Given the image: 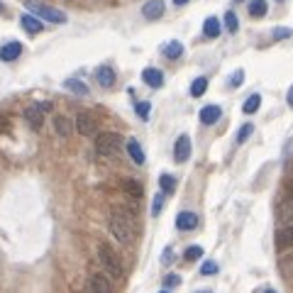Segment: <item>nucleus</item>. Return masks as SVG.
<instances>
[{
  "mask_svg": "<svg viewBox=\"0 0 293 293\" xmlns=\"http://www.w3.org/2000/svg\"><path fill=\"white\" fill-rule=\"evenodd\" d=\"M205 88H208V78H203V76H200V78H195L193 83H191V96L200 98L203 93H205Z\"/></svg>",
  "mask_w": 293,
  "mask_h": 293,
  "instance_id": "26",
  "label": "nucleus"
},
{
  "mask_svg": "<svg viewBox=\"0 0 293 293\" xmlns=\"http://www.w3.org/2000/svg\"><path fill=\"white\" fill-rule=\"evenodd\" d=\"M279 266H281V271H283L288 279H293V254H288V257H281Z\"/></svg>",
  "mask_w": 293,
  "mask_h": 293,
  "instance_id": "28",
  "label": "nucleus"
},
{
  "mask_svg": "<svg viewBox=\"0 0 293 293\" xmlns=\"http://www.w3.org/2000/svg\"><path fill=\"white\" fill-rule=\"evenodd\" d=\"M69 3H71V0H69Z\"/></svg>",
  "mask_w": 293,
  "mask_h": 293,
  "instance_id": "47",
  "label": "nucleus"
},
{
  "mask_svg": "<svg viewBox=\"0 0 293 293\" xmlns=\"http://www.w3.org/2000/svg\"><path fill=\"white\" fill-rule=\"evenodd\" d=\"M127 154H130V159L135 161V164H144V152H142V147H140V142L137 140H130L127 142Z\"/></svg>",
  "mask_w": 293,
  "mask_h": 293,
  "instance_id": "19",
  "label": "nucleus"
},
{
  "mask_svg": "<svg viewBox=\"0 0 293 293\" xmlns=\"http://www.w3.org/2000/svg\"><path fill=\"white\" fill-rule=\"evenodd\" d=\"M22 115H25V120H27V125L32 127V130H42V125H44L42 105H29V108L22 112Z\"/></svg>",
  "mask_w": 293,
  "mask_h": 293,
  "instance_id": "9",
  "label": "nucleus"
},
{
  "mask_svg": "<svg viewBox=\"0 0 293 293\" xmlns=\"http://www.w3.org/2000/svg\"><path fill=\"white\" fill-rule=\"evenodd\" d=\"M159 186H161V193H174V188H176V179H174V176H169V174H161V176H159Z\"/></svg>",
  "mask_w": 293,
  "mask_h": 293,
  "instance_id": "25",
  "label": "nucleus"
},
{
  "mask_svg": "<svg viewBox=\"0 0 293 293\" xmlns=\"http://www.w3.org/2000/svg\"><path fill=\"white\" fill-rule=\"evenodd\" d=\"M27 10L29 13H34L42 22H54V25H64L66 22V15L61 13V10H56L52 5H44V3H27Z\"/></svg>",
  "mask_w": 293,
  "mask_h": 293,
  "instance_id": "3",
  "label": "nucleus"
},
{
  "mask_svg": "<svg viewBox=\"0 0 293 293\" xmlns=\"http://www.w3.org/2000/svg\"><path fill=\"white\" fill-rule=\"evenodd\" d=\"M54 132L59 135V137H69L71 132H73V125H71V120L69 117H64V115H56L54 117Z\"/></svg>",
  "mask_w": 293,
  "mask_h": 293,
  "instance_id": "17",
  "label": "nucleus"
},
{
  "mask_svg": "<svg viewBox=\"0 0 293 293\" xmlns=\"http://www.w3.org/2000/svg\"><path fill=\"white\" fill-rule=\"evenodd\" d=\"M20 25H22V29H27L29 34L42 32V20L34 17V15H22V17H20Z\"/></svg>",
  "mask_w": 293,
  "mask_h": 293,
  "instance_id": "18",
  "label": "nucleus"
},
{
  "mask_svg": "<svg viewBox=\"0 0 293 293\" xmlns=\"http://www.w3.org/2000/svg\"><path fill=\"white\" fill-rule=\"evenodd\" d=\"M3 10H5V5H3V3H0V13H3Z\"/></svg>",
  "mask_w": 293,
  "mask_h": 293,
  "instance_id": "43",
  "label": "nucleus"
},
{
  "mask_svg": "<svg viewBox=\"0 0 293 293\" xmlns=\"http://www.w3.org/2000/svg\"><path fill=\"white\" fill-rule=\"evenodd\" d=\"M220 117H223V108L220 105H205L200 110V122L203 125H215Z\"/></svg>",
  "mask_w": 293,
  "mask_h": 293,
  "instance_id": "12",
  "label": "nucleus"
},
{
  "mask_svg": "<svg viewBox=\"0 0 293 293\" xmlns=\"http://www.w3.org/2000/svg\"><path fill=\"white\" fill-rule=\"evenodd\" d=\"M20 54H22V44L20 42H10L5 47H0V59L3 61H15Z\"/></svg>",
  "mask_w": 293,
  "mask_h": 293,
  "instance_id": "16",
  "label": "nucleus"
},
{
  "mask_svg": "<svg viewBox=\"0 0 293 293\" xmlns=\"http://www.w3.org/2000/svg\"><path fill=\"white\" fill-rule=\"evenodd\" d=\"M122 188H125L130 195H135V198H142V186L137 181H132V179H125L122 181Z\"/></svg>",
  "mask_w": 293,
  "mask_h": 293,
  "instance_id": "27",
  "label": "nucleus"
},
{
  "mask_svg": "<svg viewBox=\"0 0 293 293\" xmlns=\"http://www.w3.org/2000/svg\"><path fill=\"white\" fill-rule=\"evenodd\" d=\"M242 81H244V71H235V76L230 78V86L237 88V86H242Z\"/></svg>",
  "mask_w": 293,
  "mask_h": 293,
  "instance_id": "37",
  "label": "nucleus"
},
{
  "mask_svg": "<svg viewBox=\"0 0 293 293\" xmlns=\"http://www.w3.org/2000/svg\"><path fill=\"white\" fill-rule=\"evenodd\" d=\"M142 15H144L147 20H159V17L164 15V3H161V0H149V3H144Z\"/></svg>",
  "mask_w": 293,
  "mask_h": 293,
  "instance_id": "13",
  "label": "nucleus"
},
{
  "mask_svg": "<svg viewBox=\"0 0 293 293\" xmlns=\"http://www.w3.org/2000/svg\"><path fill=\"white\" fill-rule=\"evenodd\" d=\"M188 0H174V5H186Z\"/></svg>",
  "mask_w": 293,
  "mask_h": 293,
  "instance_id": "40",
  "label": "nucleus"
},
{
  "mask_svg": "<svg viewBox=\"0 0 293 293\" xmlns=\"http://www.w3.org/2000/svg\"><path fill=\"white\" fill-rule=\"evenodd\" d=\"M279 3H283V0H279Z\"/></svg>",
  "mask_w": 293,
  "mask_h": 293,
  "instance_id": "46",
  "label": "nucleus"
},
{
  "mask_svg": "<svg viewBox=\"0 0 293 293\" xmlns=\"http://www.w3.org/2000/svg\"><path fill=\"white\" fill-rule=\"evenodd\" d=\"M159 293H171V291H169V288H164V291H159Z\"/></svg>",
  "mask_w": 293,
  "mask_h": 293,
  "instance_id": "44",
  "label": "nucleus"
},
{
  "mask_svg": "<svg viewBox=\"0 0 293 293\" xmlns=\"http://www.w3.org/2000/svg\"><path fill=\"white\" fill-rule=\"evenodd\" d=\"M291 34H293V32L288 27H276V29H274V39H276V42H281V39H288Z\"/></svg>",
  "mask_w": 293,
  "mask_h": 293,
  "instance_id": "34",
  "label": "nucleus"
},
{
  "mask_svg": "<svg viewBox=\"0 0 293 293\" xmlns=\"http://www.w3.org/2000/svg\"><path fill=\"white\" fill-rule=\"evenodd\" d=\"M276 247L279 249H291L293 247V225H283L276 230Z\"/></svg>",
  "mask_w": 293,
  "mask_h": 293,
  "instance_id": "11",
  "label": "nucleus"
},
{
  "mask_svg": "<svg viewBox=\"0 0 293 293\" xmlns=\"http://www.w3.org/2000/svg\"><path fill=\"white\" fill-rule=\"evenodd\" d=\"M249 15L252 17H264L266 15V0H249Z\"/></svg>",
  "mask_w": 293,
  "mask_h": 293,
  "instance_id": "24",
  "label": "nucleus"
},
{
  "mask_svg": "<svg viewBox=\"0 0 293 293\" xmlns=\"http://www.w3.org/2000/svg\"><path fill=\"white\" fill-rule=\"evenodd\" d=\"M64 88L66 91H73L76 96H88L91 91H88V86L83 81H78V78H69V81H64Z\"/></svg>",
  "mask_w": 293,
  "mask_h": 293,
  "instance_id": "22",
  "label": "nucleus"
},
{
  "mask_svg": "<svg viewBox=\"0 0 293 293\" xmlns=\"http://www.w3.org/2000/svg\"><path fill=\"white\" fill-rule=\"evenodd\" d=\"M225 27H227V29H230V32H232V34H235V32H237V29H239L237 15H235V13H225Z\"/></svg>",
  "mask_w": 293,
  "mask_h": 293,
  "instance_id": "29",
  "label": "nucleus"
},
{
  "mask_svg": "<svg viewBox=\"0 0 293 293\" xmlns=\"http://www.w3.org/2000/svg\"><path fill=\"white\" fill-rule=\"evenodd\" d=\"M98 262H100V266L110 274L112 279H122V274H125V269H122V262H120V257L115 254V249H112L110 244H98Z\"/></svg>",
  "mask_w": 293,
  "mask_h": 293,
  "instance_id": "2",
  "label": "nucleus"
},
{
  "mask_svg": "<svg viewBox=\"0 0 293 293\" xmlns=\"http://www.w3.org/2000/svg\"><path fill=\"white\" fill-rule=\"evenodd\" d=\"M203 34H205L208 39H215V37L220 34V20H218V17H208V20L203 22Z\"/></svg>",
  "mask_w": 293,
  "mask_h": 293,
  "instance_id": "20",
  "label": "nucleus"
},
{
  "mask_svg": "<svg viewBox=\"0 0 293 293\" xmlns=\"http://www.w3.org/2000/svg\"><path fill=\"white\" fill-rule=\"evenodd\" d=\"M179 283H181V276H179V274L164 276V288H174V286H179Z\"/></svg>",
  "mask_w": 293,
  "mask_h": 293,
  "instance_id": "35",
  "label": "nucleus"
},
{
  "mask_svg": "<svg viewBox=\"0 0 293 293\" xmlns=\"http://www.w3.org/2000/svg\"><path fill=\"white\" fill-rule=\"evenodd\" d=\"M195 293H210V291H208V288H203V291H195Z\"/></svg>",
  "mask_w": 293,
  "mask_h": 293,
  "instance_id": "42",
  "label": "nucleus"
},
{
  "mask_svg": "<svg viewBox=\"0 0 293 293\" xmlns=\"http://www.w3.org/2000/svg\"><path fill=\"white\" fill-rule=\"evenodd\" d=\"M174 159L183 164V161H188L191 159V137L188 135H181L179 140H176V147H174Z\"/></svg>",
  "mask_w": 293,
  "mask_h": 293,
  "instance_id": "7",
  "label": "nucleus"
},
{
  "mask_svg": "<svg viewBox=\"0 0 293 293\" xmlns=\"http://www.w3.org/2000/svg\"><path fill=\"white\" fill-rule=\"evenodd\" d=\"M86 293H112V283L103 274H91V279L86 283Z\"/></svg>",
  "mask_w": 293,
  "mask_h": 293,
  "instance_id": "6",
  "label": "nucleus"
},
{
  "mask_svg": "<svg viewBox=\"0 0 293 293\" xmlns=\"http://www.w3.org/2000/svg\"><path fill=\"white\" fill-rule=\"evenodd\" d=\"M142 78H144V83L152 86V88H161L164 86V73L159 69H152V66L142 71Z\"/></svg>",
  "mask_w": 293,
  "mask_h": 293,
  "instance_id": "14",
  "label": "nucleus"
},
{
  "mask_svg": "<svg viewBox=\"0 0 293 293\" xmlns=\"http://www.w3.org/2000/svg\"><path fill=\"white\" fill-rule=\"evenodd\" d=\"M171 259H174V252L166 249L164 252V257H161V264H171Z\"/></svg>",
  "mask_w": 293,
  "mask_h": 293,
  "instance_id": "38",
  "label": "nucleus"
},
{
  "mask_svg": "<svg viewBox=\"0 0 293 293\" xmlns=\"http://www.w3.org/2000/svg\"><path fill=\"white\" fill-rule=\"evenodd\" d=\"M286 100H288V105H291V108H293V86H291V88H288V96H286Z\"/></svg>",
  "mask_w": 293,
  "mask_h": 293,
  "instance_id": "39",
  "label": "nucleus"
},
{
  "mask_svg": "<svg viewBox=\"0 0 293 293\" xmlns=\"http://www.w3.org/2000/svg\"><path fill=\"white\" fill-rule=\"evenodd\" d=\"M183 257H186V262H195V259H200V257H203V247L193 244V247H188V249H186Z\"/></svg>",
  "mask_w": 293,
  "mask_h": 293,
  "instance_id": "31",
  "label": "nucleus"
},
{
  "mask_svg": "<svg viewBox=\"0 0 293 293\" xmlns=\"http://www.w3.org/2000/svg\"><path fill=\"white\" fill-rule=\"evenodd\" d=\"M264 293H276V291H274V288H266V291Z\"/></svg>",
  "mask_w": 293,
  "mask_h": 293,
  "instance_id": "41",
  "label": "nucleus"
},
{
  "mask_svg": "<svg viewBox=\"0 0 293 293\" xmlns=\"http://www.w3.org/2000/svg\"><path fill=\"white\" fill-rule=\"evenodd\" d=\"M195 225H198V215L191 213V210H183V213L176 215V227L181 232H191V230H195Z\"/></svg>",
  "mask_w": 293,
  "mask_h": 293,
  "instance_id": "10",
  "label": "nucleus"
},
{
  "mask_svg": "<svg viewBox=\"0 0 293 293\" xmlns=\"http://www.w3.org/2000/svg\"><path fill=\"white\" fill-rule=\"evenodd\" d=\"M161 208H164V193H159V195H156V198H154L152 215H159V213H161Z\"/></svg>",
  "mask_w": 293,
  "mask_h": 293,
  "instance_id": "36",
  "label": "nucleus"
},
{
  "mask_svg": "<svg viewBox=\"0 0 293 293\" xmlns=\"http://www.w3.org/2000/svg\"><path fill=\"white\" fill-rule=\"evenodd\" d=\"M237 3H244V0H237Z\"/></svg>",
  "mask_w": 293,
  "mask_h": 293,
  "instance_id": "45",
  "label": "nucleus"
},
{
  "mask_svg": "<svg viewBox=\"0 0 293 293\" xmlns=\"http://www.w3.org/2000/svg\"><path fill=\"white\" fill-rule=\"evenodd\" d=\"M96 81L103 88H112L115 86V71L110 69V66H100V69L96 71Z\"/></svg>",
  "mask_w": 293,
  "mask_h": 293,
  "instance_id": "15",
  "label": "nucleus"
},
{
  "mask_svg": "<svg viewBox=\"0 0 293 293\" xmlns=\"http://www.w3.org/2000/svg\"><path fill=\"white\" fill-rule=\"evenodd\" d=\"M76 132H81L83 137H93L98 132V120L91 112H78V117H76Z\"/></svg>",
  "mask_w": 293,
  "mask_h": 293,
  "instance_id": "5",
  "label": "nucleus"
},
{
  "mask_svg": "<svg viewBox=\"0 0 293 293\" xmlns=\"http://www.w3.org/2000/svg\"><path fill=\"white\" fill-rule=\"evenodd\" d=\"M181 54H183V44L179 42V39H174V42H169L166 47H164V56H166V59H171V61L181 59Z\"/></svg>",
  "mask_w": 293,
  "mask_h": 293,
  "instance_id": "21",
  "label": "nucleus"
},
{
  "mask_svg": "<svg viewBox=\"0 0 293 293\" xmlns=\"http://www.w3.org/2000/svg\"><path fill=\"white\" fill-rule=\"evenodd\" d=\"M120 135L117 132H100L96 137V152L100 156H115L120 152Z\"/></svg>",
  "mask_w": 293,
  "mask_h": 293,
  "instance_id": "4",
  "label": "nucleus"
},
{
  "mask_svg": "<svg viewBox=\"0 0 293 293\" xmlns=\"http://www.w3.org/2000/svg\"><path fill=\"white\" fill-rule=\"evenodd\" d=\"M252 132H254V127L247 122V125H242L239 127V132H237V144H244V142L252 137Z\"/></svg>",
  "mask_w": 293,
  "mask_h": 293,
  "instance_id": "30",
  "label": "nucleus"
},
{
  "mask_svg": "<svg viewBox=\"0 0 293 293\" xmlns=\"http://www.w3.org/2000/svg\"><path fill=\"white\" fill-rule=\"evenodd\" d=\"M276 218L283 225H293V195H286L276 208Z\"/></svg>",
  "mask_w": 293,
  "mask_h": 293,
  "instance_id": "8",
  "label": "nucleus"
},
{
  "mask_svg": "<svg viewBox=\"0 0 293 293\" xmlns=\"http://www.w3.org/2000/svg\"><path fill=\"white\" fill-rule=\"evenodd\" d=\"M110 232L120 244H132L137 237V225L132 220V215L125 208H115L110 213Z\"/></svg>",
  "mask_w": 293,
  "mask_h": 293,
  "instance_id": "1",
  "label": "nucleus"
},
{
  "mask_svg": "<svg viewBox=\"0 0 293 293\" xmlns=\"http://www.w3.org/2000/svg\"><path fill=\"white\" fill-rule=\"evenodd\" d=\"M135 110H137V115H140L142 120H147V117H149V110H152V103L142 100V103H137V108H135Z\"/></svg>",
  "mask_w": 293,
  "mask_h": 293,
  "instance_id": "32",
  "label": "nucleus"
},
{
  "mask_svg": "<svg viewBox=\"0 0 293 293\" xmlns=\"http://www.w3.org/2000/svg\"><path fill=\"white\" fill-rule=\"evenodd\" d=\"M259 105H262V96H259V93H252V96L244 100V105H242V112L252 115V112L259 110Z\"/></svg>",
  "mask_w": 293,
  "mask_h": 293,
  "instance_id": "23",
  "label": "nucleus"
},
{
  "mask_svg": "<svg viewBox=\"0 0 293 293\" xmlns=\"http://www.w3.org/2000/svg\"><path fill=\"white\" fill-rule=\"evenodd\" d=\"M200 274H203V276H213V274H218V264H215V262H203Z\"/></svg>",
  "mask_w": 293,
  "mask_h": 293,
  "instance_id": "33",
  "label": "nucleus"
}]
</instances>
